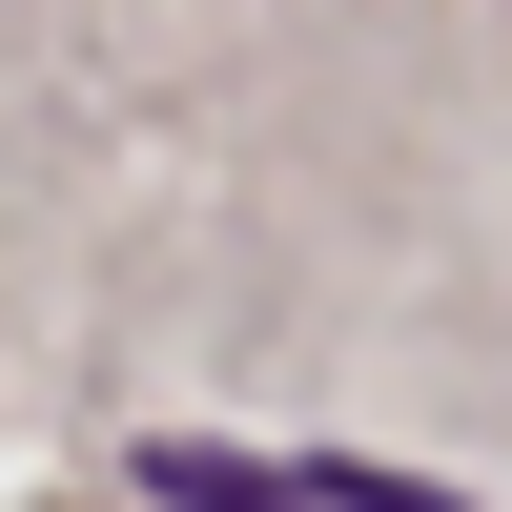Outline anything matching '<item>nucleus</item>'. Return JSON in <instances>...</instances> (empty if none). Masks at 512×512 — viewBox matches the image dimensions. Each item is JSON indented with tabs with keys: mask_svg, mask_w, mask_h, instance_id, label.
Returning <instances> with one entry per match:
<instances>
[{
	"mask_svg": "<svg viewBox=\"0 0 512 512\" xmlns=\"http://www.w3.org/2000/svg\"><path fill=\"white\" fill-rule=\"evenodd\" d=\"M164 512H308V472H246V451H144Z\"/></svg>",
	"mask_w": 512,
	"mask_h": 512,
	"instance_id": "obj_1",
	"label": "nucleus"
}]
</instances>
